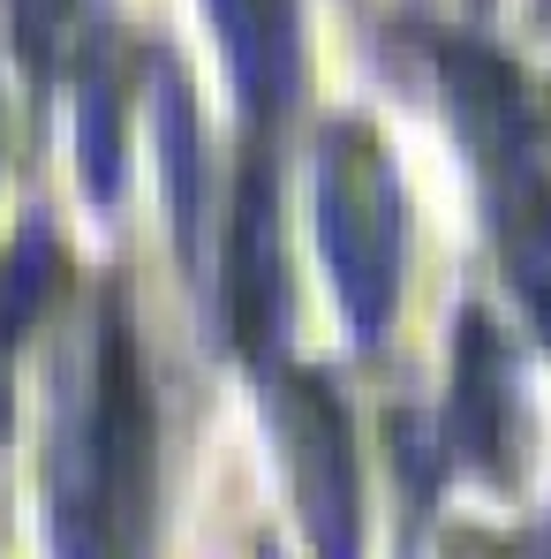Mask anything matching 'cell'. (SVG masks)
<instances>
[{"label": "cell", "mask_w": 551, "mask_h": 559, "mask_svg": "<svg viewBox=\"0 0 551 559\" xmlns=\"http://www.w3.org/2000/svg\"><path fill=\"white\" fill-rule=\"evenodd\" d=\"M219 15V46L235 61V84H242V106L265 121L279 98H287V69H295V46H287V15L273 0H212Z\"/></svg>", "instance_id": "6"}, {"label": "cell", "mask_w": 551, "mask_h": 559, "mask_svg": "<svg viewBox=\"0 0 551 559\" xmlns=\"http://www.w3.org/2000/svg\"><path fill=\"white\" fill-rule=\"evenodd\" d=\"M159 129H167V159H175V212H182V242H196V212H204V159H196V114L175 76V61L159 69Z\"/></svg>", "instance_id": "7"}, {"label": "cell", "mask_w": 551, "mask_h": 559, "mask_svg": "<svg viewBox=\"0 0 551 559\" xmlns=\"http://www.w3.org/2000/svg\"><path fill=\"white\" fill-rule=\"evenodd\" d=\"M522 401H514V364H506V341L491 333L483 310L460 318V348H454V447L460 462L491 484H506L514 468V424Z\"/></svg>", "instance_id": "4"}, {"label": "cell", "mask_w": 551, "mask_h": 559, "mask_svg": "<svg viewBox=\"0 0 551 559\" xmlns=\"http://www.w3.org/2000/svg\"><path fill=\"white\" fill-rule=\"evenodd\" d=\"M273 424L279 454L295 476V507L318 559H363V507H356V454H348V416L333 385L310 371L273 378Z\"/></svg>", "instance_id": "3"}, {"label": "cell", "mask_w": 551, "mask_h": 559, "mask_svg": "<svg viewBox=\"0 0 551 559\" xmlns=\"http://www.w3.org/2000/svg\"><path fill=\"white\" fill-rule=\"evenodd\" d=\"M318 242L340 287L348 333L378 348L400 302V265H408V197L363 121H340L318 144Z\"/></svg>", "instance_id": "2"}, {"label": "cell", "mask_w": 551, "mask_h": 559, "mask_svg": "<svg viewBox=\"0 0 551 559\" xmlns=\"http://www.w3.org/2000/svg\"><path fill=\"white\" fill-rule=\"evenodd\" d=\"M446 92H454L460 152L476 159L499 265L514 280L537 341L551 348V167L537 152V129H529L522 76L506 61H491L483 46H454L446 53Z\"/></svg>", "instance_id": "1"}, {"label": "cell", "mask_w": 551, "mask_h": 559, "mask_svg": "<svg viewBox=\"0 0 551 559\" xmlns=\"http://www.w3.org/2000/svg\"><path fill=\"white\" fill-rule=\"evenodd\" d=\"M279 250H273V182L265 167L242 175V204L227 227V325L235 341L265 364L273 356V325H279Z\"/></svg>", "instance_id": "5"}]
</instances>
